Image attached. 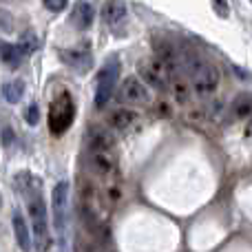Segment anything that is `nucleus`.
Wrapping results in <instances>:
<instances>
[{"instance_id":"obj_1","label":"nucleus","mask_w":252,"mask_h":252,"mask_svg":"<svg viewBox=\"0 0 252 252\" xmlns=\"http://www.w3.org/2000/svg\"><path fill=\"white\" fill-rule=\"evenodd\" d=\"M184 69H186L188 78H190L195 93L199 97H208L217 91L219 82H221V73L215 64L201 60L199 56H188L184 60Z\"/></svg>"},{"instance_id":"obj_2","label":"nucleus","mask_w":252,"mask_h":252,"mask_svg":"<svg viewBox=\"0 0 252 252\" xmlns=\"http://www.w3.org/2000/svg\"><path fill=\"white\" fill-rule=\"evenodd\" d=\"M29 217L33 221V235H35V250L38 252H47L51 248V235H49V226H47V210H44V201L40 197L38 190L29 192Z\"/></svg>"},{"instance_id":"obj_3","label":"nucleus","mask_w":252,"mask_h":252,"mask_svg":"<svg viewBox=\"0 0 252 252\" xmlns=\"http://www.w3.org/2000/svg\"><path fill=\"white\" fill-rule=\"evenodd\" d=\"M118 73H120V62L115 60V58H111V60L97 71V84H95V106L97 109L109 104L111 95H113Z\"/></svg>"},{"instance_id":"obj_4","label":"nucleus","mask_w":252,"mask_h":252,"mask_svg":"<svg viewBox=\"0 0 252 252\" xmlns=\"http://www.w3.org/2000/svg\"><path fill=\"white\" fill-rule=\"evenodd\" d=\"M51 206H53V219H56V228L64 232L66 228V213H69V184L60 182L53 186L51 192Z\"/></svg>"},{"instance_id":"obj_5","label":"nucleus","mask_w":252,"mask_h":252,"mask_svg":"<svg viewBox=\"0 0 252 252\" xmlns=\"http://www.w3.org/2000/svg\"><path fill=\"white\" fill-rule=\"evenodd\" d=\"M120 95H122L124 102H130V104H146L148 97H151V93H148L146 84L142 82L139 78H133V75H128V78L122 80V87H120Z\"/></svg>"},{"instance_id":"obj_6","label":"nucleus","mask_w":252,"mask_h":252,"mask_svg":"<svg viewBox=\"0 0 252 252\" xmlns=\"http://www.w3.org/2000/svg\"><path fill=\"white\" fill-rule=\"evenodd\" d=\"M91 166L100 177H109V175H113V170H115L113 155L106 151H91Z\"/></svg>"},{"instance_id":"obj_7","label":"nucleus","mask_w":252,"mask_h":252,"mask_svg":"<svg viewBox=\"0 0 252 252\" xmlns=\"http://www.w3.org/2000/svg\"><path fill=\"white\" fill-rule=\"evenodd\" d=\"M137 122V113L133 109H115L113 113L109 115V124L113 130H128L130 126Z\"/></svg>"},{"instance_id":"obj_8","label":"nucleus","mask_w":252,"mask_h":252,"mask_svg":"<svg viewBox=\"0 0 252 252\" xmlns=\"http://www.w3.org/2000/svg\"><path fill=\"white\" fill-rule=\"evenodd\" d=\"M13 232H16V241L18 246H20V250L29 252L31 250V232L29 228H27V221L25 217H22V213H13Z\"/></svg>"},{"instance_id":"obj_9","label":"nucleus","mask_w":252,"mask_h":252,"mask_svg":"<svg viewBox=\"0 0 252 252\" xmlns=\"http://www.w3.org/2000/svg\"><path fill=\"white\" fill-rule=\"evenodd\" d=\"M126 16V4L122 0H109V2L104 4V9H102V18H104L106 25H118V22H122Z\"/></svg>"},{"instance_id":"obj_10","label":"nucleus","mask_w":252,"mask_h":252,"mask_svg":"<svg viewBox=\"0 0 252 252\" xmlns=\"http://www.w3.org/2000/svg\"><path fill=\"white\" fill-rule=\"evenodd\" d=\"M60 56L66 64H71L73 69H80V71H87L89 64H91V53H87V51H71V49H66Z\"/></svg>"},{"instance_id":"obj_11","label":"nucleus","mask_w":252,"mask_h":252,"mask_svg":"<svg viewBox=\"0 0 252 252\" xmlns=\"http://www.w3.org/2000/svg\"><path fill=\"white\" fill-rule=\"evenodd\" d=\"M168 91L173 93V97H177L179 102H186L188 97H190V89H188L186 80L179 75V71H175V73L170 75V80H168Z\"/></svg>"},{"instance_id":"obj_12","label":"nucleus","mask_w":252,"mask_h":252,"mask_svg":"<svg viewBox=\"0 0 252 252\" xmlns=\"http://www.w3.org/2000/svg\"><path fill=\"white\" fill-rule=\"evenodd\" d=\"M232 115L237 120H246L252 115V95L244 93V95H237L232 102Z\"/></svg>"},{"instance_id":"obj_13","label":"nucleus","mask_w":252,"mask_h":252,"mask_svg":"<svg viewBox=\"0 0 252 252\" xmlns=\"http://www.w3.org/2000/svg\"><path fill=\"white\" fill-rule=\"evenodd\" d=\"M22 93H25V84H22L20 80H9V82L2 84V97H4V102H9V104L20 102Z\"/></svg>"},{"instance_id":"obj_14","label":"nucleus","mask_w":252,"mask_h":252,"mask_svg":"<svg viewBox=\"0 0 252 252\" xmlns=\"http://www.w3.org/2000/svg\"><path fill=\"white\" fill-rule=\"evenodd\" d=\"M89 146H91V151L111 153L113 151V139L106 133H102V130H91V133H89Z\"/></svg>"},{"instance_id":"obj_15","label":"nucleus","mask_w":252,"mask_h":252,"mask_svg":"<svg viewBox=\"0 0 252 252\" xmlns=\"http://www.w3.org/2000/svg\"><path fill=\"white\" fill-rule=\"evenodd\" d=\"M0 58H2L4 64L18 66L22 62V51L18 49V44H2L0 47Z\"/></svg>"},{"instance_id":"obj_16","label":"nucleus","mask_w":252,"mask_h":252,"mask_svg":"<svg viewBox=\"0 0 252 252\" xmlns=\"http://www.w3.org/2000/svg\"><path fill=\"white\" fill-rule=\"evenodd\" d=\"M139 73L144 75V80H146V82L151 84V87L155 89V91H166V89H168V84H166L164 80L159 78V75H155V73H153V71L148 69L146 64H142V66H139Z\"/></svg>"},{"instance_id":"obj_17","label":"nucleus","mask_w":252,"mask_h":252,"mask_svg":"<svg viewBox=\"0 0 252 252\" xmlns=\"http://www.w3.org/2000/svg\"><path fill=\"white\" fill-rule=\"evenodd\" d=\"M93 16H95V13H93L91 4H87V2L78 4V22L82 29H89V27L93 25Z\"/></svg>"},{"instance_id":"obj_18","label":"nucleus","mask_w":252,"mask_h":252,"mask_svg":"<svg viewBox=\"0 0 252 252\" xmlns=\"http://www.w3.org/2000/svg\"><path fill=\"white\" fill-rule=\"evenodd\" d=\"M18 49L22 51V56H29V53H33L35 49H38V40H35L33 33L25 35V38L20 40V44H18Z\"/></svg>"},{"instance_id":"obj_19","label":"nucleus","mask_w":252,"mask_h":252,"mask_svg":"<svg viewBox=\"0 0 252 252\" xmlns=\"http://www.w3.org/2000/svg\"><path fill=\"white\" fill-rule=\"evenodd\" d=\"M25 120H27V122H29L31 126L38 124V122H40V109H38V106L31 104L29 109H27V113H25Z\"/></svg>"},{"instance_id":"obj_20","label":"nucleus","mask_w":252,"mask_h":252,"mask_svg":"<svg viewBox=\"0 0 252 252\" xmlns=\"http://www.w3.org/2000/svg\"><path fill=\"white\" fill-rule=\"evenodd\" d=\"M42 2L49 11H62V9H66L69 0H42Z\"/></svg>"},{"instance_id":"obj_21","label":"nucleus","mask_w":252,"mask_h":252,"mask_svg":"<svg viewBox=\"0 0 252 252\" xmlns=\"http://www.w3.org/2000/svg\"><path fill=\"white\" fill-rule=\"evenodd\" d=\"M11 29H13V18L0 9V31H11Z\"/></svg>"},{"instance_id":"obj_22","label":"nucleus","mask_w":252,"mask_h":252,"mask_svg":"<svg viewBox=\"0 0 252 252\" xmlns=\"http://www.w3.org/2000/svg\"><path fill=\"white\" fill-rule=\"evenodd\" d=\"M213 7H215V11H217L221 18H228V13H230V11H228V2H226V0H213Z\"/></svg>"},{"instance_id":"obj_23","label":"nucleus","mask_w":252,"mask_h":252,"mask_svg":"<svg viewBox=\"0 0 252 252\" xmlns=\"http://www.w3.org/2000/svg\"><path fill=\"white\" fill-rule=\"evenodd\" d=\"M2 146L4 148H11L13 146V130L9 128V126H4V128H2Z\"/></svg>"},{"instance_id":"obj_24","label":"nucleus","mask_w":252,"mask_h":252,"mask_svg":"<svg viewBox=\"0 0 252 252\" xmlns=\"http://www.w3.org/2000/svg\"><path fill=\"white\" fill-rule=\"evenodd\" d=\"M84 252H104L100 248V246H87V248H84Z\"/></svg>"},{"instance_id":"obj_25","label":"nucleus","mask_w":252,"mask_h":252,"mask_svg":"<svg viewBox=\"0 0 252 252\" xmlns=\"http://www.w3.org/2000/svg\"><path fill=\"white\" fill-rule=\"evenodd\" d=\"M246 133H248V137H252V122L248 124V128H246Z\"/></svg>"},{"instance_id":"obj_26","label":"nucleus","mask_w":252,"mask_h":252,"mask_svg":"<svg viewBox=\"0 0 252 252\" xmlns=\"http://www.w3.org/2000/svg\"><path fill=\"white\" fill-rule=\"evenodd\" d=\"M0 204H2V199H0Z\"/></svg>"}]
</instances>
